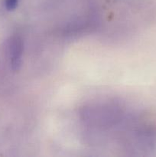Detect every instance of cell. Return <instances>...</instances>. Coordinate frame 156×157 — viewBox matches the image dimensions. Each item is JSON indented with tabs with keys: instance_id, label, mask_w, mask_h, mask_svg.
<instances>
[{
	"instance_id": "1",
	"label": "cell",
	"mask_w": 156,
	"mask_h": 157,
	"mask_svg": "<svg viewBox=\"0 0 156 157\" xmlns=\"http://www.w3.org/2000/svg\"><path fill=\"white\" fill-rule=\"evenodd\" d=\"M23 53L22 40L19 36H14L9 43V55L12 68L14 71L19 69L21 64Z\"/></svg>"
},
{
	"instance_id": "2",
	"label": "cell",
	"mask_w": 156,
	"mask_h": 157,
	"mask_svg": "<svg viewBox=\"0 0 156 157\" xmlns=\"http://www.w3.org/2000/svg\"><path fill=\"white\" fill-rule=\"evenodd\" d=\"M18 0H5L6 8L9 11H12L18 6Z\"/></svg>"
}]
</instances>
